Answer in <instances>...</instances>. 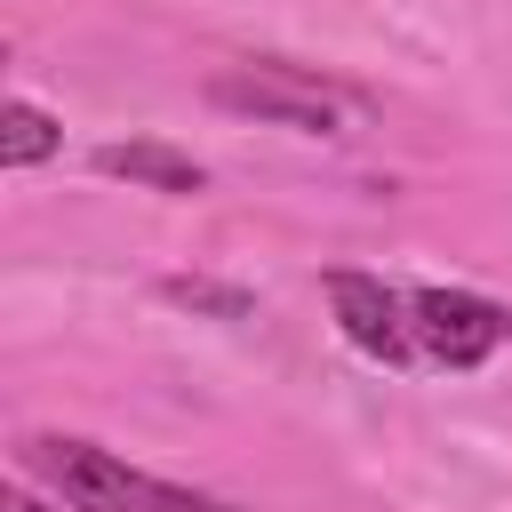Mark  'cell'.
Listing matches in <instances>:
<instances>
[{"instance_id":"1","label":"cell","mask_w":512,"mask_h":512,"mask_svg":"<svg viewBox=\"0 0 512 512\" xmlns=\"http://www.w3.org/2000/svg\"><path fill=\"white\" fill-rule=\"evenodd\" d=\"M24 464L72 504V512H240L208 488H176V480H152L136 464H120L112 448L96 440H64V432H32L24 440Z\"/></svg>"},{"instance_id":"2","label":"cell","mask_w":512,"mask_h":512,"mask_svg":"<svg viewBox=\"0 0 512 512\" xmlns=\"http://www.w3.org/2000/svg\"><path fill=\"white\" fill-rule=\"evenodd\" d=\"M208 104L240 112V120H264V128H288V136H336L344 128V104L320 80L288 72V64H232V72L208 80Z\"/></svg>"},{"instance_id":"3","label":"cell","mask_w":512,"mask_h":512,"mask_svg":"<svg viewBox=\"0 0 512 512\" xmlns=\"http://www.w3.org/2000/svg\"><path fill=\"white\" fill-rule=\"evenodd\" d=\"M408 328H416V344H424L432 360L480 368V360L512 336V312L488 304V296H472V288H416V296H408Z\"/></svg>"},{"instance_id":"4","label":"cell","mask_w":512,"mask_h":512,"mask_svg":"<svg viewBox=\"0 0 512 512\" xmlns=\"http://www.w3.org/2000/svg\"><path fill=\"white\" fill-rule=\"evenodd\" d=\"M328 312H336V328L352 336V352H368V360H384V368H400V360L416 352L408 304H400L384 280H368V272H328Z\"/></svg>"},{"instance_id":"5","label":"cell","mask_w":512,"mask_h":512,"mask_svg":"<svg viewBox=\"0 0 512 512\" xmlns=\"http://www.w3.org/2000/svg\"><path fill=\"white\" fill-rule=\"evenodd\" d=\"M96 168H104V176H128V184H144V192H168V200L208 192V168H200L192 152H176V144H152V136H136V144H104Z\"/></svg>"},{"instance_id":"6","label":"cell","mask_w":512,"mask_h":512,"mask_svg":"<svg viewBox=\"0 0 512 512\" xmlns=\"http://www.w3.org/2000/svg\"><path fill=\"white\" fill-rule=\"evenodd\" d=\"M56 152H64V120L40 112V104H24V96H8L0 104V168H40Z\"/></svg>"},{"instance_id":"7","label":"cell","mask_w":512,"mask_h":512,"mask_svg":"<svg viewBox=\"0 0 512 512\" xmlns=\"http://www.w3.org/2000/svg\"><path fill=\"white\" fill-rule=\"evenodd\" d=\"M168 296H176V304H208V312H224V320H240V312H248V296H240V288H208V280H168Z\"/></svg>"},{"instance_id":"8","label":"cell","mask_w":512,"mask_h":512,"mask_svg":"<svg viewBox=\"0 0 512 512\" xmlns=\"http://www.w3.org/2000/svg\"><path fill=\"white\" fill-rule=\"evenodd\" d=\"M8 512H40V504H32V496H8Z\"/></svg>"}]
</instances>
